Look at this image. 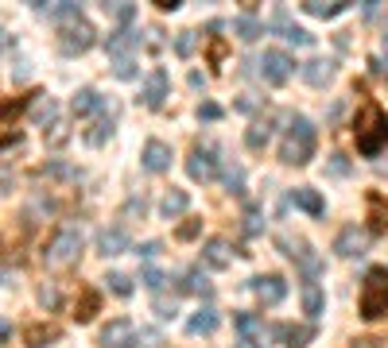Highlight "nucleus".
<instances>
[{"label": "nucleus", "instance_id": "obj_1", "mask_svg": "<svg viewBox=\"0 0 388 348\" xmlns=\"http://www.w3.org/2000/svg\"><path fill=\"white\" fill-rule=\"evenodd\" d=\"M354 140H357V151H361L365 159H377L380 151L388 147V113L377 101H365V105L357 108Z\"/></svg>", "mask_w": 388, "mask_h": 348}, {"label": "nucleus", "instance_id": "obj_2", "mask_svg": "<svg viewBox=\"0 0 388 348\" xmlns=\"http://www.w3.org/2000/svg\"><path fill=\"white\" fill-rule=\"evenodd\" d=\"M314 155V124L307 116H291V124H287V136L279 143V159L287 166H307Z\"/></svg>", "mask_w": 388, "mask_h": 348}, {"label": "nucleus", "instance_id": "obj_3", "mask_svg": "<svg viewBox=\"0 0 388 348\" xmlns=\"http://www.w3.org/2000/svg\"><path fill=\"white\" fill-rule=\"evenodd\" d=\"M361 317L365 321H377L388 314V267H369L361 282Z\"/></svg>", "mask_w": 388, "mask_h": 348}, {"label": "nucleus", "instance_id": "obj_4", "mask_svg": "<svg viewBox=\"0 0 388 348\" xmlns=\"http://www.w3.org/2000/svg\"><path fill=\"white\" fill-rule=\"evenodd\" d=\"M78 252H82V232H78L74 224H62L51 236V244L43 248V263L47 267H70L78 259Z\"/></svg>", "mask_w": 388, "mask_h": 348}, {"label": "nucleus", "instance_id": "obj_5", "mask_svg": "<svg viewBox=\"0 0 388 348\" xmlns=\"http://www.w3.org/2000/svg\"><path fill=\"white\" fill-rule=\"evenodd\" d=\"M93 43H97V31H93V24H85V20H74V24H67L59 31V50L62 55H85Z\"/></svg>", "mask_w": 388, "mask_h": 348}, {"label": "nucleus", "instance_id": "obj_6", "mask_svg": "<svg viewBox=\"0 0 388 348\" xmlns=\"http://www.w3.org/2000/svg\"><path fill=\"white\" fill-rule=\"evenodd\" d=\"M256 66H261V78H264L268 85H284L287 78L296 74V62H291L284 50H264Z\"/></svg>", "mask_w": 388, "mask_h": 348}, {"label": "nucleus", "instance_id": "obj_7", "mask_svg": "<svg viewBox=\"0 0 388 348\" xmlns=\"http://www.w3.org/2000/svg\"><path fill=\"white\" fill-rule=\"evenodd\" d=\"M365 248H369V232L357 229V224H346V229L334 236V252L342 259H354V256H365Z\"/></svg>", "mask_w": 388, "mask_h": 348}, {"label": "nucleus", "instance_id": "obj_8", "mask_svg": "<svg viewBox=\"0 0 388 348\" xmlns=\"http://www.w3.org/2000/svg\"><path fill=\"white\" fill-rule=\"evenodd\" d=\"M249 290H253L264 306H276V302L287 298V282L279 275H256V279H249Z\"/></svg>", "mask_w": 388, "mask_h": 348}, {"label": "nucleus", "instance_id": "obj_9", "mask_svg": "<svg viewBox=\"0 0 388 348\" xmlns=\"http://www.w3.org/2000/svg\"><path fill=\"white\" fill-rule=\"evenodd\" d=\"M136 345V329L128 317H113L102 329V348H132Z\"/></svg>", "mask_w": 388, "mask_h": 348}, {"label": "nucleus", "instance_id": "obj_10", "mask_svg": "<svg viewBox=\"0 0 388 348\" xmlns=\"http://www.w3.org/2000/svg\"><path fill=\"white\" fill-rule=\"evenodd\" d=\"M276 244H279V248H284V252H287V256H291V259H296V263L303 267V271L311 275V279H314V275L322 271V259H319V256H314V252H311V244H303V240H287V236H279Z\"/></svg>", "mask_w": 388, "mask_h": 348}, {"label": "nucleus", "instance_id": "obj_11", "mask_svg": "<svg viewBox=\"0 0 388 348\" xmlns=\"http://www.w3.org/2000/svg\"><path fill=\"white\" fill-rule=\"evenodd\" d=\"M186 174H190L194 182H210L214 174H218V159H214L210 147H194L190 159H186Z\"/></svg>", "mask_w": 388, "mask_h": 348}, {"label": "nucleus", "instance_id": "obj_12", "mask_svg": "<svg viewBox=\"0 0 388 348\" xmlns=\"http://www.w3.org/2000/svg\"><path fill=\"white\" fill-rule=\"evenodd\" d=\"M167 89H171V82H167V70L163 66H155L152 74H148V82H144V105L148 108H163V101H167Z\"/></svg>", "mask_w": 388, "mask_h": 348}, {"label": "nucleus", "instance_id": "obj_13", "mask_svg": "<svg viewBox=\"0 0 388 348\" xmlns=\"http://www.w3.org/2000/svg\"><path fill=\"white\" fill-rule=\"evenodd\" d=\"M128 248H132V240H128V232L120 229V224L97 232V252H102L105 259H109V256H120V252H128Z\"/></svg>", "mask_w": 388, "mask_h": 348}, {"label": "nucleus", "instance_id": "obj_14", "mask_svg": "<svg viewBox=\"0 0 388 348\" xmlns=\"http://www.w3.org/2000/svg\"><path fill=\"white\" fill-rule=\"evenodd\" d=\"M144 171H152V174H163L171 166V147L163 140H148L144 143V155H140Z\"/></svg>", "mask_w": 388, "mask_h": 348}, {"label": "nucleus", "instance_id": "obj_15", "mask_svg": "<svg viewBox=\"0 0 388 348\" xmlns=\"http://www.w3.org/2000/svg\"><path fill=\"white\" fill-rule=\"evenodd\" d=\"M202 263L214 267V271H221V267L233 263V252H229V244L221 240V236H214V240L202 244Z\"/></svg>", "mask_w": 388, "mask_h": 348}, {"label": "nucleus", "instance_id": "obj_16", "mask_svg": "<svg viewBox=\"0 0 388 348\" xmlns=\"http://www.w3.org/2000/svg\"><path fill=\"white\" fill-rule=\"evenodd\" d=\"M291 205H299L303 213H311V217H322V213H326V201H322V194L311 190V186H296V190H291Z\"/></svg>", "mask_w": 388, "mask_h": 348}, {"label": "nucleus", "instance_id": "obj_17", "mask_svg": "<svg viewBox=\"0 0 388 348\" xmlns=\"http://www.w3.org/2000/svg\"><path fill=\"white\" fill-rule=\"evenodd\" d=\"M303 82H311L314 89L330 85L334 82V62H330V58H311V62L303 66Z\"/></svg>", "mask_w": 388, "mask_h": 348}, {"label": "nucleus", "instance_id": "obj_18", "mask_svg": "<svg viewBox=\"0 0 388 348\" xmlns=\"http://www.w3.org/2000/svg\"><path fill=\"white\" fill-rule=\"evenodd\" d=\"M365 201H369V232H373V236L388 232V201H384V194L373 190Z\"/></svg>", "mask_w": 388, "mask_h": 348}, {"label": "nucleus", "instance_id": "obj_19", "mask_svg": "<svg viewBox=\"0 0 388 348\" xmlns=\"http://www.w3.org/2000/svg\"><path fill=\"white\" fill-rule=\"evenodd\" d=\"M140 43V31H132V27H117V31L105 39V50L109 55H117V58H128V50Z\"/></svg>", "mask_w": 388, "mask_h": 348}, {"label": "nucleus", "instance_id": "obj_20", "mask_svg": "<svg viewBox=\"0 0 388 348\" xmlns=\"http://www.w3.org/2000/svg\"><path fill=\"white\" fill-rule=\"evenodd\" d=\"M272 333H276V337L284 340L287 348H307V340L314 337V329H311V325H276Z\"/></svg>", "mask_w": 388, "mask_h": 348}, {"label": "nucleus", "instance_id": "obj_21", "mask_svg": "<svg viewBox=\"0 0 388 348\" xmlns=\"http://www.w3.org/2000/svg\"><path fill=\"white\" fill-rule=\"evenodd\" d=\"M233 325H237V333H241V345H256V340L264 337V321L256 314H237Z\"/></svg>", "mask_w": 388, "mask_h": 348}, {"label": "nucleus", "instance_id": "obj_22", "mask_svg": "<svg viewBox=\"0 0 388 348\" xmlns=\"http://www.w3.org/2000/svg\"><path fill=\"white\" fill-rule=\"evenodd\" d=\"M303 12L314 20H334L346 12V0H303Z\"/></svg>", "mask_w": 388, "mask_h": 348}, {"label": "nucleus", "instance_id": "obj_23", "mask_svg": "<svg viewBox=\"0 0 388 348\" xmlns=\"http://www.w3.org/2000/svg\"><path fill=\"white\" fill-rule=\"evenodd\" d=\"M186 205H190V194H186V190H167V194H163V201H160V213L167 217V221H175V217L186 213Z\"/></svg>", "mask_w": 388, "mask_h": 348}, {"label": "nucleus", "instance_id": "obj_24", "mask_svg": "<svg viewBox=\"0 0 388 348\" xmlns=\"http://www.w3.org/2000/svg\"><path fill=\"white\" fill-rule=\"evenodd\" d=\"M97 310H102V294L85 287L82 294H78V302H74V317H78V321H93V314H97Z\"/></svg>", "mask_w": 388, "mask_h": 348}, {"label": "nucleus", "instance_id": "obj_25", "mask_svg": "<svg viewBox=\"0 0 388 348\" xmlns=\"http://www.w3.org/2000/svg\"><path fill=\"white\" fill-rule=\"evenodd\" d=\"M35 8L43 12L47 20H55V24H74V20H82V12H78V4H35Z\"/></svg>", "mask_w": 388, "mask_h": 348}, {"label": "nucleus", "instance_id": "obj_26", "mask_svg": "<svg viewBox=\"0 0 388 348\" xmlns=\"http://www.w3.org/2000/svg\"><path fill=\"white\" fill-rule=\"evenodd\" d=\"M179 290H190V294H202V298H210V294H214V287H210V279L202 275V267H190V271L179 279Z\"/></svg>", "mask_w": 388, "mask_h": 348}, {"label": "nucleus", "instance_id": "obj_27", "mask_svg": "<svg viewBox=\"0 0 388 348\" xmlns=\"http://www.w3.org/2000/svg\"><path fill=\"white\" fill-rule=\"evenodd\" d=\"M218 329V310H198V314L190 317V321H186V333H190V337H206V333H214Z\"/></svg>", "mask_w": 388, "mask_h": 348}, {"label": "nucleus", "instance_id": "obj_28", "mask_svg": "<svg viewBox=\"0 0 388 348\" xmlns=\"http://www.w3.org/2000/svg\"><path fill=\"white\" fill-rule=\"evenodd\" d=\"M102 108H105V97L97 89H78V97H74L78 116H93V113H102Z\"/></svg>", "mask_w": 388, "mask_h": 348}, {"label": "nucleus", "instance_id": "obj_29", "mask_svg": "<svg viewBox=\"0 0 388 348\" xmlns=\"http://www.w3.org/2000/svg\"><path fill=\"white\" fill-rule=\"evenodd\" d=\"M276 24H284V39L291 43V47H311V43H314L311 31H303V27H296V24H287V12L284 8L276 12Z\"/></svg>", "mask_w": 388, "mask_h": 348}, {"label": "nucleus", "instance_id": "obj_30", "mask_svg": "<svg viewBox=\"0 0 388 348\" xmlns=\"http://www.w3.org/2000/svg\"><path fill=\"white\" fill-rule=\"evenodd\" d=\"M233 35H237L241 43H253L256 35H264V27H261V20H256L253 12H245V16L233 20Z\"/></svg>", "mask_w": 388, "mask_h": 348}, {"label": "nucleus", "instance_id": "obj_31", "mask_svg": "<svg viewBox=\"0 0 388 348\" xmlns=\"http://www.w3.org/2000/svg\"><path fill=\"white\" fill-rule=\"evenodd\" d=\"M322 306H326L322 287H319V282H303V310H307V317H322Z\"/></svg>", "mask_w": 388, "mask_h": 348}, {"label": "nucleus", "instance_id": "obj_32", "mask_svg": "<svg viewBox=\"0 0 388 348\" xmlns=\"http://www.w3.org/2000/svg\"><path fill=\"white\" fill-rule=\"evenodd\" d=\"M55 113H59V108H55V101L47 97V93H35V101H32V120H35V124L55 120Z\"/></svg>", "mask_w": 388, "mask_h": 348}, {"label": "nucleus", "instance_id": "obj_33", "mask_svg": "<svg viewBox=\"0 0 388 348\" xmlns=\"http://www.w3.org/2000/svg\"><path fill=\"white\" fill-rule=\"evenodd\" d=\"M24 337H27V345H32V348H47V340L59 337V329H55V325H32Z\"/></svg>", "mask_w": 388, "mask_h": 348}, {"label": "nucleus", "instance_id": "obj_34", "mask_svg": "<svg viewBox=\"0 0 388 348\" xmlns=\"http://www.w3.org/2000/svg\"><path fill=\"white\" fill-rule=\"evenodd\" d=\"M268 136H272V124H268V120H256V124L245 132V143H249L253 151H261L264 143H268Z\"/></svg>", "mask_w": 388, "mask_h": 348}, {"label": "nucleus", "instance_id": "obj_35", "mask_svg": "<svg viewBox=\"0 0 388 348\" xmlns=\"http://www.w3.org/2000/svg\"><path fill=\"white\" fill-rule=\"evenodd\" d=\"M102 8H105V16H113L117 24H132V20H136L132 4H102Z\"/></svg>", "mask_w": 388, "mask_h": 348}, {"label": "nucleus", "instance_id": "obj_36", "mask_svg": "<svg viewBox=\"0 0 388 348\" xmlns=\"http://www.w3.org/2000/svg\"><path fill=\"white\" fill-rule=\"evenodd\" d=\"M105 282H109V290L117 294V298H128V294H132V279H128V275H120V271H113Z\"/></svg>", "mask_w": 388, "mask_h": 348}, {"label": "nucleus", "instance_id": "obj_37", "mask_svg": "<svg viewBox=\"0 0 388 348\" xmlns=\"http://www.w3.org/2000/svg\"><path fill=\"white\" fill-rule=\"evenodd\" d=\"M113 74H117L120 82H132V78L140 74V66H136L132 58H113Z\"/></svg>", "mask_w": 388, "mask_h": 348}, {"label": "nucleus", "instance_id": "obj_38", "mask_svg": "<svg viewBox=\"0 0 388 348\" xmlns=\"http://www.w3.org/2000/svg\"><path fill=\"white\" fill-rule=\"evenodd\" d=\"M132 348H163V333L160 329H140Z\"/></svg>", "mask_w": 388, "mask_h": 348}, {"label": "nucleus", "instance_id": "obj_39", "mask_svg": "<svg viewBox=\"0 0 388 348\" xmlns=\"http://www.w3.org/2000/svg\"><path fill=\"white\" fill-rule=\"evenodd\" d=\"M140 282H144L148 290H155V294H160V287H163L167 279H163V271H160V267H144V271H140Z\"/></svg>", "mask_w": 388, "mask_h": 348}, {"label": "nucleus", "instance_id": "obj_40", "mask_svg": "<svg viewBox=\"0 0 388 348\" xmlns=\"http://www.w3.org/2000/svg\"><path fill=\"white\" fill-rule=\"evenodd\" d=\"M226 186H229V190H233V194H241V190H245V171H241V166H226Z\"/></svg>", "mask_w": 388, "mask_h": 348}, {"label": "nucleus", "instance_id": "obj_41", "mask_svg": "<svg viewBox=\"0 0 388 348\" xmlns=\"http://www.w3.org/2000/svg\"><path fill=\"white\" fill-rule=\"evenodd\" d=\"M109 136H113V120H97V124H93V132L85 136V140H90L93 147H97V143H105Z\"/></svg>", "mask_w": 388, "mask_h": 348}, {"label": "nucleus", "instance_id": "obj_42", "mask_svg": "<svg viewBox=\"0 0 388 348\" xmlns=\"http://www.w3.org/2000/svg\"><path fill=\"white\" fill-rule=\"evenodd\" d=\"M160 252H163V244H160V240H144L140 248H136V256H140L144 263H152V259L160 256Z\"/></svg>", "mask_w": 388, "mask_h": 348}, {"label": "nucleus", "instance_id": "obj_43", "mask_svg": "<svg viewBox=\"0 0 388 348\" xmlns=\"http://www.w3.org/2000/svg\"><path fill=\"white\" fill-rule=\"evenodd\" d=\"M39 302H43V306H47V310H55V306H59V290H55V282H47V287H39Z\"/></svg>", "mask_w": 388, "mask_h": 348}, {"label": "nucleus", "instance_id": "obj_44", "mask_svg": "<svg viewBox=\"0 0 388 348\" xmlns=\"http://www.w3.org/2000/svg\"><path fill=\"white\" fill-rule=\"evenodd\" d=\"M47 171L55 174V178H78V171L70 163H59V159H55V163H47Z\"/></svg>", "mask_w": 388, "mask_h": 348}, {"label": "nucleus", "instance_id": "obj_45", "mask_svg": "<svg viewBox=\"0 0 388 348\" xmlns=\"http://www.w3.org/2000/svg\"><path fill=\"white\" fill-rule=\"evenodd\" d=\"M198 120H221V105L202 101V105H198Z\"/></svg>", "mask_w": 388, "mask_h": 348}, {"label": "nucleus", "instance_id": "obj_46", "mask_svg": "<svg viewBox=\"0 0 388 348\" xmlns=\"http://www.w3.org/2000/svg\"><path fill=\"white\" fill-rule=\"evenodd\" d=\"M198 232H202V221H186V224H179V240H194V236H198Z\"/></svg>", "mask_w": 388, "mask_h": 348}, {"label": "nucleus", "instance_id": "obj_47", "mask_svg": "<svg viewBox=\"0 0 388 348\" xmlns=\"http://www.w3.org/2000/svg\"><path fill=\"white\" fill-rule=\"evenodd\" d=\"M175 50H179V55H190V50H194V31H183V35H179V39H175Z\"/></svg>", "mask_w": 388, "mask_h": 348}, {"label": "nucleus", "instance_id": "obj_48", "mask_svg": "<svg viewBox=\"0 0 388 348\" xmlns=\"http://www.w3.org/2000/svg\"><path fill=\"white\" fill-rule=\"evenodd\" d=\"M155 314H160V317H175V298H155Z\"/></svg>", "mask_w": 388, "mask_h": 348}, {"label": "nucleus", "instance_id": "obj_49", "mask_svg": "<svg viewBox=\"0 0 388 348\" xmlns=\"http://www.w3.org/2000/svg\"><path fill=\"white\" fill-rule=\"evenodd\" d=\"M144 209H148V201H144V198H132V201L125 205V217H144Z\"/></svg>", "mask_w": 388, "mask_h": 348}, {"label": "nucleus", "instance_id": "obj_50", "mask_svg": "<svg viewBox=\"0 0 388 348\" xmlns=\"http://www.w3.org/2000/svg\"><path fill=\"white\" fill-rule=\"evenodd\" d=\"M330 171H334V174H346V171H349V163H346L342 155H330Z\"/></svg>", "mask_w": 388, "mask_h": 348}, {"label": "nucleus", "instance_id": "obj_51", "mask_svg": "<svg viewBox=\"0 0 388 348\" xmlns=\"http://www.w3.org/2000/svg\"><path fill=\"white\" fill-rule=\"evenodd\" d=\"M369 66H373V74H388V58H369Z\"/></svg>", "mask_w": 388, "mask_h": 348}, {"label": "nucleus", "instance_id": "obj_52", "mask_svg": "<svg viewBox=\"0 0 388 348\" xmlns=\"http://www.w3.org/2000/svg\"><path fill=\"white\" fill-rule=\"evenodd\" d=\"M245 232H249V236H256V232H261V224H256V213L245 217Z\"/></svg>", "mask_w": 388, "mask_h": 348}, {"label": "nucleus", "instance_id": "obj_53", "mask_svg": "<svg viewBox=\"0 0 388 348\" xmlns=\"http://www.w3.org/2000/svg\"><path fill=\"white\" fill-rule=\"evenodd\" d=\"M155 8L160 12H179V0H155Z\"/></svg>", "mask_w": 388, "mask_h": 348}, {"label": "nucleus", "instance_id": "obj_54", "mask_svg": "<svg viewBox=\"0 0 388 348\" xmlns=\"http://www.w3.org/2000/svg\"><path fill=\"white\" fill-rule=\"evenodd\" d=\"M241 348H256V345H241Z\"/></svg>", "mask_w": 388, "mask_h": 348}]
</instances>
